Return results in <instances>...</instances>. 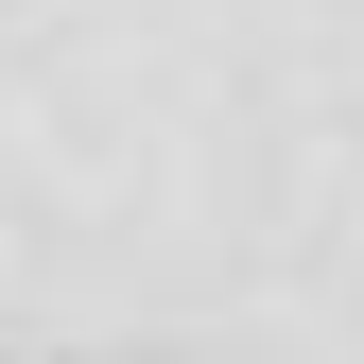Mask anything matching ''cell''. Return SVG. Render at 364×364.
Listing matches in <instances>:
<instances>
[{
    "mask_svg": "<svg viewBox=\"0 0 364 364\" xmlns=\"http://www.w3.org/2000/svg\"><path fill=\"white\" fill-rule=\"evenodd\" d=\"M0 364H364V208H87L0 225Z\"/></svg>",
    "mask_w": 364,
    "mask_h": 364,
    "instance_id": "6da1fadb",
    "label": "cell"
}]
</instances>
